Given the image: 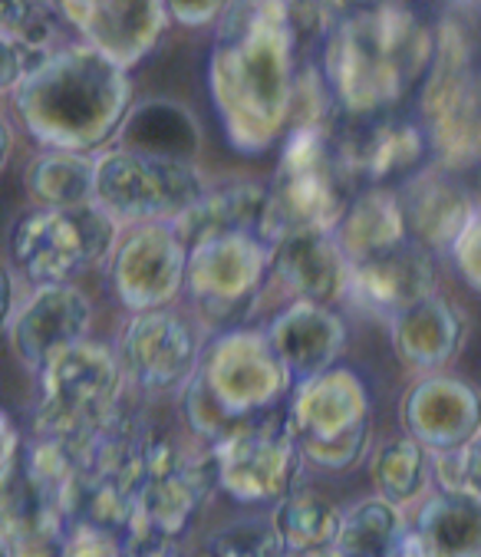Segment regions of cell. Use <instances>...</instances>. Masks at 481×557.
I'll use <instances>...</instances> for the list:
<instances>
[{
	"instance_id": "38",
	"label": "cell",
	"mask_w": 481,
	"mask_h": 557,
	"mask_svg": "<svg viewBox=\"0 0 481 557\" xmlns=\"http://www.w3.org/2000/svg\"><path fill=\"white\" fill-rule=\"evenodd\" d=\"M320 557H343L340 550H330V554H320Z\"/></svg>"
},
{
	"instance_id": "32",
	"label": "cell",
	"mask_w": 481,
	"mask_h": 557,
	"mask_svg": "<svg viewBox=\"0 0 481 557\" xmlns=\"http://www.w3.org/2000/svg\"><path fill=\"white\" fill-rule=\"evenodd\" d=\"M60 557H123V544L115 541V534H106V531L73 528Z\"/></svg>"
},
{
	"instance_id": "17",
	"label": "cell",
	"mask_w": 481,
	"mask_h": 557,
	"mask_svg": "<svg viewBox=\"0 0 481 557\" xmlns=\"http://www.w3.org/2000/svg\"><path fill=\"white\" fill-rule=\"evenodd\" d=\"M268 341L294 386H300L336 370L333 363L346 344V330L323 304L294 300L274 317Z\"/></svg>"
},
{
	"instance_id": "5",
	"label": "cell",
	"mask_w": 481,
	"mask_h": 557,
	"mask_svg": "<svg viewBox=\"0 0 481 557\" xmlns=\"http://www.w3.org/2000/svg\"><path fill=\"white\" fill-rule=\"evenodd\" d=\"M123 363L99 344H79L40 373L34 425L73 466L123 409Z\"/></svg>"
},
{
	"instance_id": "16",
	"label": "cell",
	"mask_w": 481,
	"mask_h": 557,
	"mask_svg": "<svg viewBox=\"0 0 481 557\" xmlns=\"http://www.w3.org/2000/svg\"><path fill=\"white\" fill-rule=\"evenodd\" d=\"M349 294L359 304H367L377 313L403 317L416 304L435 297V261L432 251L403 242L370 261H359L349 268Z\"/></svg>"
},
{
	"instance_id": "11",
	"label": "cell",
	"mask_w": 481,
	"mask_h": 557,
	"mask_svg": "<svg viewBox=\"0 0 481 557\" xmlns=\"http://www.w3.org/2000/svg\"><path fill=\"white\" fill-rule=\"evenodd\" d=\"M119 363L136 386L149 393H175L192 386L201 367V347L195 330L165 307L139 313L123 330Z\"/></svg>"
},
{
	"instance_id": "2",
	"label": "cell",
	"mask_w": 481,
	"mask_h": 557,
	"mask_svg": "<svg viewBox=\"0 0 481 557\" xmlns=\"http://www.w3.org/2000/svg\"><path fill=\"white\" fill-rule=\"evenodd\" d=\"M435 44L412 11L377 4L349 11L330 27L320 66L343 113H393L432 66Z\"/></svg>"
},
{
	"instance_id": "24",
	"label": "cell",
	"mask_w": 481,
	"mask_h": 557,
	"mask_svg": "<svg viewBox=\"0 0 481 557\" xmlns=\"http://www.w3.org/2000/svg\"><path fill=\"white\" fill-rule=\"evenodd\" d=\"M336 245L343 248L349 268L370 261L403 242H409L406 218L393 188H367L353 198L340 228L333 232Z\"/></svg>"
},
{
	"instance_id": "13",
	"label": "cell",
	"mask_w": 481,
	"mask_h": 557,
	"mask_svg": "<svg viewBox=\"0 0 481 557\" xmlns=\"http://www.w3.org/2000/svg\"><path fill=\"white\" fill-rule=\"evenodd\" d=\"M188 248L178 242L172 225H143L115 248L112 290L126 307L149 313L165 310L185 290Z\"/></svg>"
},
{
	"instance_id": "10",
	"label": "cell",
	"mask_w": 481,
	"mask_h": 557,
	"mask_svg": "<svg viewBox=\"0 0 481 557\" xmlns=\"http://www.w3.org/2000/svg\"><path fill=\"white\" fill-rule=\"evenodd\" d=\"M271 274V248L251 238H221L188 255V281L198 313L214 326H240L258 307Z\"/></svg>"
},
{
	"instance_id": "34",
	"label": "cell",
	"mask_w": 481,
	"mask_h": 557,
	"mask_svg": "<svg viewBox=\"0 0 481 557\" xmlns=\"http://www.w3.org/2000/svg\"><path fill=\"white\" fill-rule=\"evenodd\" d=\"M123 557H182L175 537L152 531H130L123 544Z\"/></svg>"
},
{
	"instance_id": "33",
	"label": "cell",
	"mask_w": 481,
	"mask_h": 557,
	"mask_svg": "<svg viewBox=\"0 0 481 557\" xmlns=\"http://www.w3.org/2000/svg\"><path fill=\"white\" fill-rule=\"evenodd\" d=\"M455 261L465 271L468 284L481 290V211L474 214V221L468 225V232L461 235V242L455 245Z\"/></svg>"
},
{
	"instance_id": "30",
	"label": "cell",
	"mask_w": 481,
	"mask_h": 557,
	"mask_svg": "<svg viewBox=\"0 0 481 557\" xmlns=\"http://www.w3.org/2000/svg\"><path fill=\"white\" fill-rule=\"evenodd\" d=\"M278 537L274 528H264L261 521H240L224 531H218L201 557H278Z\"/></svg>"
},
{
	"instance_id": "22",
	"label": "cell",
	"mask_w": 481,
	"mask_h": 557,
	"mask_svg": "<svg viewBox=\"0 0 481 557\" xmlns=\"http://www.w3.org/2000/svg\"><path fill=\"white\" fill-rule=\"evenodd\" d=\"M409 541L425 557H481V498L471 492H439L419 515Z\"/></svg>"
},
{
	"instance_id": "36",
	"label": "cell",
	"mask_w": 481,
	"mask_h": 557,
	"mask_svg": "<svg viewBox=\"0 0 481 557\" xmlns=\"http://www.w3.org/2000/svg\"><path fill=\"white\" fill-rule=\"evenodd\" d=\"M396 557H425V554H422V550H419V547H416L412 541H406V547H403V550H399Z\"/></svg>"
},
{
	"instance_id": "12",
	"label": "cell",
	"mask_w": 481,
	"mask_h": 557,
	"mask_svg": "<svg viewBox=\"0 0 481 557\" xmlns=\"http://www.w3.org/2000/svg\"><path fill=\"white\" fill-rule=\"evenodd\" d=\"M172 228L178 242L188 248V255L221 238H251L274 251V245L291 232L274 191L258 182H234L224 188H211Z\"/></svg>"
},
{
	"instance_id": "27",
	"label": "cell",
	"mask_w": 481,
	"mask_h": 557,
	"mask_svg": "<svg viewBox=\"0 0 481 557\" xmlns=\"http://www.w3.org/2000/svg\"><path fill=\"white\" fill-rule=\"evenodd\" d=\"M27 188L40 208H86L96 205V156L44 149L27 169Z\"/></svg>"
},
{
	"instance_id": "1",
	"label": "cell",
	"mask_w": 481,
	"mask_h": 557,
	"mask_svg": "<svg viewBox=\"0 0 481 557\" xmlns=\"http://www.w3.org/2000/svg\"><path fill=\"white\" fill-rule=\"evenodd\" d=\"M297 34L287 4H231L211 50V96L231 146L261 152L294 116Z\"/></svg>"
},
{
	"instance_id": "21",
	"label": "cell",
	"mask_w": 481,
	"mask_h": 557,
	"mask_svg": "<svg viewBox=\"0 0 481 557\" xmlns=\"http://www.w3.org/2000/svg\"><path fill=\"white\" fill-rule=\"evenodd\" d=\"M73 27L63 4H4L0 11V53H4V89H17L40 66H47L63 47L60 30Z\"/></svg>"
},
{
	"instance_id": "4",
	"label": "cell",
	"mask_w": 481,
	"mask_h": 557,
	"mask_svg": "<svg viewBox=\"0 0 481 557\" xmlns=\"http://www.w3.org/2000/svg\"><path fill=\"white\" fill-rule=\"evenodd\" d=\"M291 383L268 333L231 330L214 341L208 357H201V367L185 389L188 425L218 445L240 425L281 409Z\"/></svg>"
},
{
	"instance_id": "8",
	"label": "cell",
	"mask_w": 481,
	"mask_h": 557,
	"mask_svg": "<svg viewBox=\"0 0 481 557\" xmlns=\"http://www.w3.org/2000/svg\"><path fill=\"white\" fill-rule=\"evenodd\" d=\"M291 429L307 459L323 469H349L363 456L370 432L367 389L349 370H330L294 386L287 403Z\"/></svg>"
},
{
	"instance_id": "3",
	"label": "cell",
	"mask_w": 481,
	"mask_h": 557,
	"mask_svg": "<svg viewBox=\"0 0 481 557\" xmlns=\"http://www.w3.org/2000/svg\"><path fill=\"white\" fill-rule=\"evenodd\" d=\"M27 133L47 149L86 152L119 136L130 116L126 70L89 44H66L14 89Z\"/></svg>"
},
{
	"instance_id": "37",
	"label": "cell",
	"mask_w": 481,
	"mask_h": 557,
	"mask_svg": "<svg viewBox=\"0 0 481 557\" xmlns=\"http://www.w3.org/2000/svg\"><path fill=\"white\" fill-rule=\"evenodd\" d=\"M474 185H478V201H481V169H478V178H474Z\"/></svg>"
},
{
	"instance_id": "14",
	"label": "cell",
	"mask_w": 481,
	"mask_h": 557,
	"mask_svg": "<svg viewBox=\"0 0 481 557\" xmlns=\"http://www.w3.org/2000/svg\"><path fill=\"white\" fill-rule=\"evenodd\" d=\"M89 320H92L89 300L73 284H53V287H34V294L21 300V310L4 326L17 357L30 370L44 373L63 354L86 344Z\"/></svg>"
},
{
	"instance_id": "25",
	"label": "cell",
	"mask_w": 481,
	"mask_h": 557,
	"mask_svg": "<svg viewBox=\"0 0 481 557\" xmlns=\"http://www.w3.org/2000/svg\"><path fill=\"white\" fill-rule=\"evenodd\" d=\"M465 326L452 304L429 297L393 320V341L406 363L419 370H439L461 347Z\"/></svg>"
},
{
	"instance_id": "28",
	"label": "cell",
	"mask_w": 481,
	"mask_h": 557,
	"mask_svg": "<svg viewBox=\"0 0 481 557\" xmlns=\"http://www.w3.org/2000/svg\"><path fill=\"white\" fill-rule=\"evenodd\" d=\"M403 515L386 498H363L343 511L336 550L343 557H396L406 547Z\"/></svg>"
},
{
	"instance_id": "15",
	"label": "cell",
	"mask_w": 481,
	"mask_h": 557,
	"mask_svg": "<svg viewBox=\"0 0 481 557\" xmlns=\"http://www.w3.org/2000/svg\"><path fill=\"white\" fill-rule=\"evenodd\" d=\"M406 425L432 456L461 453L481 432V399L461 380L429 376L406 399Z\"/></svg>"
},
{
	"instance_id": "35",
	"label": "cell",
	"mask_w": 481,
	"mask_h": 557,
	"mask_svg": "<svg viewBox=\"0 0 481 557\" xmlns=\"http://www.w3.org/2000/svg\"><path fill=\"white\" fill-rule=\"evenodd\" d=\"M169 14L178 17L185 27H201V24H211L221 11V4H169Z\"/></svg>"
},
{
	"instance_id": "20",
	"label": "cell",
	"mask_w": 481,
	"mask_h": 557,
	"mask_svg": "<svg viewBox=\"0 0 481 557\" xmlns=\"http://www.w3.org/2000/svg\"><path fill=\"white\" fill-rule=\"evenodd\" d=\"M409 242L435 251V248H452L461 242L468 225L474 221L478 208L471 195L448 182L442 172H419L396 191Z\"/></svg>"
},
{
	"instance_id": "6",
	"label": "cell",
	"mask_w": 481,
	"mask_h": 557,
	"mask_svg": "<svg viewBox=\"0 0 481 557\" xmlns=\"http://www.w3.org/2000/svg\"><path fill=\"white\" fill-rule=\"evenodd\" d=\"M208 191L211 188L195 162L119 146L96 156V205L115 221H133L136 228L175 225Z\"/></svg>"
},
{
	"instance_id": "31",
	"label": "cell",
	"mask_w": 481,
	"mask_h": 557,
	"mask_svg": "<svg viewBox=\"0 0 481 557\" xmlns=\"http://www.w3.org/2000/svg\"><path fill=\"white\" fill-rule=\"evenodd\" d=\"M435 472H439L442 492H471L481 498V432L461 453L435 456Z\"/></svg>"
},
{
	"instance_id": "18",
	"label": "cell",
	"mask_w": 481,
	"mask_h": 557,
	"mask_svg": "<svg viewBox=\"0 0 481 557\" xmlns=\"http://www.w3.org/2000/svg\"><path fill=\"white\" fill-rule=\"evenodd\" d=\"M271 274L307 304H330L349 290V261L330 232L291 228L271 251Z\"/></svg>"
},
{
	"instance_id": "19",
	"label": "cell",
	"mask_w": 481,
	"mask_h": 557,
	"mask_svg": "<svg viewBox=\"0 0 481 557\" xmlns=\"http://www.w3.org/2000/svg\"><path fill=\"white\" fill-rule=\"evenodd\" d=\"M73 30L115 66L139 63L169 24V4H63Z\"/></svg>"
},
{
	"instance_id": "29",
	"label": "cell",
	"mask_w": 481,
	"mask_h": 557,
	"mask_svg": "<svg viewBox=\"0 0 481 557\" xmlns=\"http://www.w3.org/2000/svg\"><path fill=\"white\" fill-rule=\"evenodd\" d=\"M425 479H429V449H422L416 438L386 442L373 459L377 492L396 508L419 498V492L425 488Z\"/></svg>"
},
{
	"instance_id": "26",
	"label": "cell",
	"mask_w": 481,
	"mask_h": 557,
	"mask_svg": "<svg viewBox=\"0 0 481 557\" xmlns=\"http://www.w3.org/2000/svg\"><path fill=\"white\" fill-rule=\"evenodd\" d=\"M343 511H336L326 498L313 492L287 495L271 518L278 550L284 557H320L336 550Z\"/></svg>"
},
{
	"instance_id": "9",
	"label": "cell",
	"mask_w": 481,
	"mask_h": 557,
	"mask_svg": "<svg viewBox=\"0 0 481 557\" xmlns=\"http://www.w3.org/2000/svg\"><path fill=\"white\" fill-rule=\"evenodd\" d=\"M211 456L218 469V488L245 505H281L287 495H294L304 459L287 409H274L240 425L224 442L211 445Z\"/></svg>"
},
{
	"instance_id": "23",
	"label": "cell",
	"mask_w": 481,
	"mask_h": 557,
	"mask_svg": "<svg viewBox=\"0 0 481 557\" xmlns=\"http://www.w3.org/2000/svg\"><path fill=\"white\" fill-rule=\"evenodd\" d=\"M119 149H133L162 159L195 162L201 149V129L192 109L172 99H146L130 109V116L119 129Z\"/></svg>"
},
{
	"instance_id": "7",
	"label": "cell",
	"mask_w": 481,
	"mask_h": 557,
	"mask_svg": "<svg viewBox=\"0 0 481 557\" xmlns=\"http://www.w3.org/2000/svg\"><path fill=\"white\" fill-rule=\"evenodd\" d=\"M115 225L99 205L24 211L11 232V268L34 287L70 284L112 251Z\"/></svg>"
}]
</instances>
